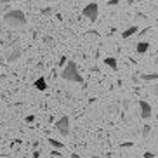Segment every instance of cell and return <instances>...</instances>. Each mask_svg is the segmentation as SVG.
<instances>
[{
    "label": "cell",
    "instance_id": "obj_4",
    "mask_svg": "<svg viewBox=\"0 0 158 158\" xmlns=\"http://www.w3.org/2000/svg\"><path fill=\"white\" fill-rule=\"evenodd\" d=\"M56 130L63 137H68L70 135V118L68 116H61L59 120L56 122Z\"/></svg>",
    "mask_w": 158,
    "mask_h": 158
},
{
    "label": "cell",
    "instance_id": "obj_22",
    "mask_svg": "<svg viewBox=\"0 0 158 158\" xmlns=\"http://www.w3.org/2000/svg\"><path fill=\"white\" fill-rule=\"evenodd\" d=\"M153 92H155V94H156V96H158V85H155V87H153Z\"/></svg>",
    "mask_w": 158,
    "mask_h": 158
},
{
    "label": "cell",
    "instance_id": "obj_26",
    "mask_svg": "<svg viewBox=\"0 0 158 158\" xmlns=\"http://www.w3.org/2000/svg\"><path fill=\"white\" fill-rule=\"evenodd\" d=\"M45 2H57V0H45Z\"/></svg>",
    "mask_w": 158,
    "mask_h": 158
},
{
    "label": "cell",
    "instance_id": "obj_27",
    "mask_svg": "<svg viewBox=\"0 0 158 158\" xmlns=\"http://www.w3.org/2000/svg\"><path fill=\"white\" fill-rule=\"evenodd\" d=\"M0 59H2V57H0Z\"/></svg>",
    "mask_w": 158,
    "mask_h": 158
},
{
    "label": "cell",
    "instance_id": "obj_25",
    "mask_svg": "<svg viewBox=\"0 0 158 158\" xmlns=\"http://www.w3.org/2000/svg\"><path fill=\"white\" fill-rule=\"evenodd\" d=\"M104 158H113V156H111V153H110V155H106V156H104Z\"/></svg>",
    "mask_w": 158,
    "mask_h": 158
},
{
    "label": "cell",
    "instance_id": "obj_15",
    "mask_svg": "<svg viewBox=\"0 0 158 158\" xmlns=\"http://www.w3.org/2000/svg\"><path fill=\"white\" fill-rule=\"evenodd\" d=\"M66 64H68V59H66V56H63L59 59V66H66Z\"/></svg>",
    "mask_w": 158,
    "mask_h": 158
},
{
    "label": "cell",
    "instance_id": "obj_23",
    "mask_svg": "<svg viewBox=\"0 0 158 158\" xmlns=\"http://www.w3.org/2000/svg\"><path fill=\"white\" fill-rule=\"evenodd\" d=\"M40 156V153H38V151H35V153H33V158H38Z\"/></svg>",
    "mask_w": 158,
    "mask_h": 158
},
{
    "label": "cell",
    "instance_id": "obj_20",
    "mask_svg": "<svg viewBox=\"0 0 158 158\" xmlns=\"http://www.w3.org/2000/svg\"><path fill=\"white\" fill-rule=\"evenodd\" d=\"M35 120V116L33 115H30V116H26V122H28V123H31V122Z\"/></svg>",
    "mask_w": 158,
    "mask_h": 158
},
{
    "label": "cell",
    "instance_id": "obj_13",
    "mask_svg": "<svg viewBox=\"0 0 158 158\" xmlns=\"http://www.w3.org/2000/svg\"><path fill=\"white\" fill-rule=\"evenodd\" d=\"M149 132H151V127L146 123V125H143V129H141V134H143V137H148Z\"/></svg>",
    "mask_w": 158,
    "mask_h": 158
},
{
    "label": "cell",
    "instance_id": "obj_24",
    "mask_svg": "<svg viewBox=\"0 0 158 158\" xmlns=\"http://www.w3.org/2000/svg\"><path fill=\"white\" fill-rule=\"evenodd\" d=\"M71 158H80V155H77V153H73V155H71Z\"/></svg>",
    "mask_w": 158,
    "mask_h": 158
},
{
    "label": "cell",
    "instance_id": "obj_12",
    "mask_svg": "<svg viewBox=\"0 0 158 158\" xmlns=\"http://www.w3.org/2000/svg\"><path fill=\"white\" fill-rule=\"evenodd\" d=\"M49 144H51L54 149H61L63 146H64L63 143H59V141H56V139H49Z\"/></svg>",
    "mask_w": 158,
    "mask_h": 158
},
{
    "label": "cell",
    "instance_id": "obj_1",
    "mask_svg": "<svg viewBox=\"0 0 158 158\" xmlns=\"http://www.w3.org/2000/svg\"><path fill=\"white\" fill-rule=\"evenodd\" d=\"M4 23L7 26H12V28H19V26H24L26 24V16H24L23 10H7L4 16Z\"/></svg>",
    "mask_w": 158,
    "mask_h": 158
},
{
    "label": "cell",
    "instance_id": "obj_11",
    "mask_svg": "<svg viewBox=\"0 0 158 158\" xmlns=\"http://www.w3.org/2000/svg\"><path fill=\"white\" fill-rule=\"evenodd\" d=\"M141 80H144V82H153V80H158V73H143V75H141Z\"/></svg>",
    "mask_w": 158,
    "mask_h": 158
},
{
    "label": "cell",
    "instance_id": "obj_18",
    "mask_svg": "<svg viewBox=\"0 0 158 158\" xmlns=\"http://www.w3.org/2000/svg\"><path fill=\"white\" fill-rule=\"evenodd\" d=\"M134 143H130V141H127V143H122V148H130Z\"/></svg>",
    "mask_w": 158,
    "mask_h": 158
},
{
    "label": "cell",
    "instance_id": "obj_16",
    "mask_svg": "<svg viewBox=\"0 0 158 158\" xmlns=\"http://www.w3.org/2000/svg\"><path fill=\"white\" fill-rule=\"evenodd\" d=\"M44 42H45L47 45H51V44H54V38H51V37H44Z\"/></svg>",
    "mask_w": 158,
    "mask_h": 158
},
{
    "label": "cell",
    "instance_id": "obj_8",
    "mask_svg": "<svg viewBox=\"0 0 158 158\" xmlns=\"http://www.w3.org/2000/svg\"><path fill=\"white\" fill-rule=\"evenodd\" d=\"M148 49H149V42H146V40H141V42H137V45H135V51L139 52V54L148 52Z\"/></svg>",
    "mask_w": 158,
    "mask_h": 158
},
{
    "label": "cell",
    "instance_id": "obj_19",
    "mask_svg": "<svg viewBox=\"0 0 158 158\" xmlns=\"http://www.w3.org/2000/svg\"><path fill=\"white\" fill-rule=\"evenodd\" d=\"M10 2H16V0H0V4L2 5H7V4H10Z\"/></svg>",
    "mask_w": 158,
    "mask_h": 158
},
{
    "label": "cell",
    "instance_id": "obj_21",
    "mask_svg": "<svg viewBox=\"0 0 158 158\" xmlns=\"http://www.w3.org/2000/svg\"><path fill=\"white\" fill-rule=\"evenodd\" d=\"M108 4H110V5H116V4H118V0H110Z\"/></svg>",
    "mask_w": 158,
    "mask_h": 158
},
{
    "label": "cell",
    "instance_id": "obj_7",
    "mask_svg": "<svg viewBox=\"0 0 158 158\" xmlns=\"http://www.w3.org/2000/svg\"><path fill=\"white\" fill-rule=\"evenodd\" d=\"M137 24H134V26H129V28L127 30H123V31H122V38H130L132 37V35H135V33H137Z\"/></svg>",
    "mask_w": 158,
    "mask_h": 158
},
{
    "label": "cell",
    "instance_id": "obj_17",
    "mask_svg": "<svg viewBox=\"0 0 158 158\" xmlns=\"http://www.w3.org/2000/svg\"><path fill=\"white\" fill-rule=\"evenodd\" d=\"M144 158H155V153H151V151H146V153H144Z\"/></svg>",
    "mask_w": 158,
    "mask_h": 158
},
{
    "label": "cell",
    "instance_id": "obj_5",
    "mask_svg": "<svg viewBox=\"0 0 158 158\" xmlns=\"http://www.w3.org/2000/svg\"><path fill=\"white\" fill-rule=\"evenodd\" d=\"M139 111H141V118L148 120L151 116V106H149L148 101H139Z\"/></svg>",
    "mask_w": 158,
    "mask_h": 158
},
{
    "label": "cell",
    "instance_id": "obj_6",
    "mask_svg": "<svg viewBox=\"0 0 158 158\" xmlns=\"http://www.w3.org/2000/svg\"><path fill=\"white\" fill-rule=\"evenodd\" d=\"M19 57H21V49H19V47H14L12 51L7 52V57H5V61H7V63H16Z\"/></svg>",
    "mask_w": 158,
    "mask_h": 158
},
{
    "label": "cell",
    "instance_id": "obj_14",
    "mask_svg": "<svg viewBox=\"0 0 158 158\" xmlns=\"http://www.w3.org/2000/svg\"><path fill=\"white\" fill-rule=\"evenodd\" d=\"M52 12H54V7H45V9L40 10V14H42V16H51Z\"/></svg>",
    "mask_w": 158,
    "mask_h": 158
},
{
    "label": "cell",
    "instance_id": "obj_10",
    "mask_svg": "<svg viewBox=\"0 0 158 158\" xmlns=\"http://www.w3.org/2000/svg\"><path fill=\"white\" fill-rule=\"evenodd\" d=\"M104 64L106 66H110V68H111V70H118V63H116V59L115 57H106V59H104Z\"/></svg>",
    "mask_w": 158,
    "mask_h": 158
},
{
    "label": "cell",
    "instance_id": "obj_2",
    "mask_svg": "<svg viewBox=\"0 0 158 158\" xmlns=\"http://www.w3.org/2000/svg\"><path fill=\"white\" fill-rule=\"evenodd\" d=\"M61 78L68 80V82H77V84H82L84 82L82 75L78 73V68H77V63L75 61H68V64L61 71Z\"/></svg>",
    "mask_w": 158,
    "mask_h": 158
},
{
    "label": "cell",
    "instance_id": "obj_3",
    "mask_svg": "<svg viewBox=\"0 0 158 158\" xmlns=\"http://www.w3.org/2000/svg\"><path fill=\"white\" fill-rule=\"evenodd\" d=\"M82 16H85L90 23H96V21H98V16H99V5L96 4V2L85 5L84 10H82Z\"/></svg>",
    "mask_w": 158,
    "mask_h": 158
},
{
    "label": "cell",
    "instance_id": "obj_9",
    "mask_svg": "<svg viewBox=\"0 0 158 158\" xmlns=\"http://www.w3.org/2000/svg\"><path fill=\"white\" fill-rule=\"evenodd\" d=\"M33 85H35V89H38V90H45L47 89V82H45L44 77H38V78L33 82Z\"/></svg>",
    "mask_w": 158,
    "mask_h": 158
}]
</instances>
